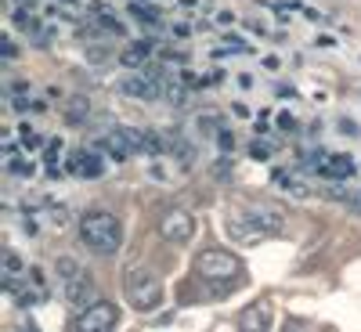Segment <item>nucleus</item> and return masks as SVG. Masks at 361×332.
Instances as JSON below:
<instances>
[{"label":"nucleus","instance_id":"obj_1","mask_svg":"<svg viewBox=\"0 0 361 332\" xmlns=\"http://www.w3.org/2000/svg\"><path fill=\"white\" fill-rule=\"evenodd\" d=\"M80 242L94 257H112L123 246V224H119V217H112L109 209H90L80 221Z\"/></svg>","mask_w":361,"mask_h":332},{"label":"nucleus","instance_id":"obj_2","mask_svg":"<svg viewBox=\"0 0 361 332\" xmlns=\"http://www.w3.org/2000/svg\"><path fill=\"white\" fill-rule=\"evenodd\" d=\"M123 289H127V300H130L137 311H152V307H159V300H163V282H159V275H156L152 267H145V264H134V267L127 271Z\"/></svg>","mask_w":361,"mask_h":332},{"label":"nucleus","instance_id":"obj_3","mask_svg":"<svg viewBox=\"0 0 361 332\" xmlns=\"http://www.w3.org/2000/svg\"><path fill=\"white\" fill-rule=\"evenodd\" d=\"M58 275H62V293H66V304L76 311H87L90 304H98V293H94V278L80 271L69 257L58 260Z\"/></svg>","mask_w":361,"mask_h":332},{"label":"nucleus","instance_id":"obj_4","mask_svg":"<svg viewBox=\"0 0 361 332\" xmlns=\"http://www.w3.org/2000/svg\"><path fill=\"white\" fill-rule=\"evenodd\" d=\"M195 267H199V275H202V278H231L235 271H238L235 257L224 253V250H206V253H199Z\"/></svg>","mask_w":361,"mask_h":332},{"label":"nucleus","instance_id":"obj_5","mask_svg":"<svg viewBox=\"0 0 361 332\" xmlns=\"http://www.w3.org/2000/svg\"><path fill=\"white\" fill-rule=\"evenodd\" d=\"M116 321H119V311H116V304H90L87 311H80V321H76V328H87V332H105V328H116Z\"/></svg>","mask_w":361,"mask_h":332},{"label":"nucleus","instance_id":"obj_6","mask_svg":"<svg viewBox=\"0 0 361 332\" xmlns=\"http://www.w3.org/2000/svg\"><path fill=\"white\" fill-rule=\"evenodd\" d=\"M159 231H163V238H166V242L180 246V242H188V238H192L195 224H192V217L185 214V209H173V214H166V217H163Z\"/></svg>","mask_w":361,"mask_h":332},{"label":"nucleus","instance_id":"obj_7","mask_svg":"<svg viewBox=\"0 0 361 332\" xmlns=\"http://www.w3.org/2000/svg\"><path fill=\"white\" fill-rule=\"evenodd\" d=\"M314 159H318V173H322V177H329V180H350V177L357 173L354 159H347V156H329V152H318Z\"/></svg>","mask_w":361,"mask_h":332},{"label":"nucleus","instance_id":"obj_8","mask_svg":"<svg viewBox=\"0 0 361 332\" xmlns=\"http://www.w3.org/2000/svg\"><path fill=\"white\" fill-rule=\"evenodd\" d=\"M159 87H166V83H159L156 76H127L123 83H119V90H123L127 98H145V102L159 98V94H163Z\"/></svg>","mask_w":361,"mask_h":332},{"label":"nucleus","instance_id":"obj_9","mask_svg":"<svg viewBox=\"0 0 361 332\" xmlns=\"http://www.w3.org/2000/svg\"><path fill=\"white\" fill-rule=\"evenodd\" d=\"M246 224H250L253 231L279 235V231H282V214H275V209H267V206H253V209H246Z\"/></svg>","mask_w":361,"mask_h":332},{"label":"nucleus","instance_id":"obj_10","mask_svg":"<svg viewBox=\"0 0 361 332\" xmlns=\"http://www.w3.org/2000/svg\"><path fill=\"white\" fill-rule=\"evenodd\" d=\"M73 170H76L80 177H87V180H94V177L105 173V163L98 159V152H87V148H83V152L73 156Z\"/></svg>","mask_w":361,"mask_h":332},{"label":"nucleus","instance_id":"obj_11","mask_svg":"<svg viewBox=\"0 0 361 332\" xmlns=\"http://www.w3.org/2000/svg\"><path fill=\"white\" fill-rule=\"evenodd\" d=\"M275 185H279V192H286V195H293V199H311V188L304 185V180H296V177L275 173Z\"/></svg>","mask_w":361,"mask_h":332},{"label":"nucleus","instance_id":"obj_12","mask_svg":"<svg viewBox=\"0 0 361 332\" xmlns=\"http://www.w3.org/2000/svg\"><path fill=\"white\" fill-rule=\"evenodd\" d=\"M148 54H152V44H148V40H137L134 47H127V54H123V66H141Z\"/></svg>","mask_w":361,"mask_h":332},{"label":"nucleus","instance_id":"obj_13","mask_svg":"<svg viewBox=\"0 0 361 332\" xmlns=\"http://www.w3.org/2000/svg\"><path fill=\"white\" fill-rule=\"evenodd\" d=\"M8 173H15V177H33L37 166L29 163V159H15V156H8Z\"/></svg>","mask_w":361,"mask_h":332},{"label":"nucleus","instance_id":"obj_14","mask_svg":"<svg viewBox=\"0 0 361 332\" xmlns=\"http://www.w3.org/2000/svg\"><path fill=\"white\" fill-rule=\"evenodd\" d=\"M87 116H90V105H87V98H73V102H69V119H73V123H83Z\"/></svg>","mask_w":361,"mask_h":332},{"label":"nucleus","instance_id":"obj_15","mask_svg":"<svg viewBox=\"0 0 361 332\" xmlns=\"http://www.w3.org/2000/svg\"><path fill=\"white\" fill-rule=\"evenodd\" d=\"M4 271H8V275H11V278H15V275H18V271H22V260H18V257H15L11 250L4 253Z\"/></svg>","mask_w":361,"mask_h":332},{"label":"nucleus","instance_id":"obj_16","mask_svg":"<svg viewBox=\"0 0 361 332\" xmlns=\"http://www.w3.org/2000/svg\"><path fill=\"white\" fill-rule=\"evenodd\" d=\"M40 145H44V137H40V134H33V130H25V152H37Z\"/></svg>","mask_w":361,"mask_h":332},{"label":"nucleus","instance_id":"obj_17","mask_svg":"<svg viewBox=\"0 0 361 332\" xmlns=\"http://www.w3.org/2000/svg\"><path fill=\"white\" fill-rule=\"evenodd\" d=\"M4 62H15V40L11 37L4 40Z\"/></svg>","mask_w":361,"mask_h":332},{"label":"nucleus","instance_id":"obj_18","mask_svg":"<svg viewBox=\"0 0 361 332\" xmlns=\"http://www.w3.org/2000/svg\"><path fill=\"white\" fill-rule=\"evenodd\" d=\"M267 152H271V148H264V141L253 145V156H257V159H267Z\"/></svg>","mask_w":361,"mask_h":332},{"label":"nucleus","instance_id":"obj_19","mask_svg":"<svg viewBox=\"0 0 361 332\" xmlns=\"http://www.w3.org/2000/svg\"><path fill=\"white\" fill-rule=\"evenodd\" d=\"M221 148H224V152H231V148H235V137H231V134H221Z\"/></svg>","mask_w":361,"mask_h":332},{"label":"nucleus","instance_id":"obj_20","mask_svg":"<svg viewBox=\"0 0 361 332\" xmlns=\"http://www.w3.org/2000/svg\"><path fill=\"white\" fill-rule=\"evenodd\" d=\"M279 127H289V130H293V116H289V112L279 116Z\"/></svg>","mask_w":361,"mask_h":332}]
</instances>
